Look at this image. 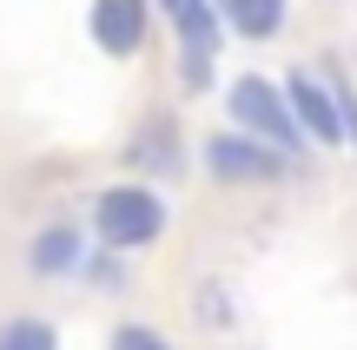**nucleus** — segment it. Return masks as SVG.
<instances>
[{"mask_svg": "<svg viewBox=\"0 0 357 350\" xmlns=\"http://www.w3.org/2000/svg\"><path fill=\"white\" fill-rule=\"evenodd\" d=\"M166 225H172V205H166V192H159L153 179H113V185H100L93 205H86L93 245L119 251V258L153 251L159 238H166Z\"/></svg>", "mask_w": 357, "mask_h": 350, "instance_id": "nucleus-1", "label": "nucleus"}, {"mask_svg": "<svg viewBox=\"0 0 357 350\" xmlns=\"http://www.w3.org/2000/svg\"><path fill=\"white\" fill-rule=\"evenodd\" d=\"M218 100H225V126H238V132H252V139H265L271 152H284L291 166L311 152L305 126H298L291 100H284V79H271V73H231L225 86H218Z\"/></svg>", "mask_w": 357, "mask_h": 350, "instance_id": "nucleus-2", "label": "nucleus"}, {"mask_svg": "<svg viewBox=\"0 0 357 350\" xmlns=\"http://www.w3.org/2000/svg\"><path fill=\"white\" fill-rule=\"evenodd\" d=\"M199 166H205L212 185H278L291 159L271 152V145L252 139V132H238V126H218V132L199 139Z\"/></svg>", "mask_w": 357, "mask_h": 350, "instance_id": "nucleus-3", "label": "nucleus"}, {"mask_svg": "<svg viewBox=\"0 0 357 350\" xmlns=\"http://www.w3.org/2000/svg\"><path fill=\"white\" fill-rule=\"evenodd\" d=\"M185 159H192V145H185V126H178V113H146L139 126H132V139H126V166H132V179H178L185 172Z\"/></svg>", "mask_w": 357, "mask_h": 350, "instance_id": "nucleus-4", "label": "nucleus"}, {"mask_svg": "<svg viewBox=\"0 0 357 350\" xmlns=\"http://www.w3.org/2000/svg\"><path fill=\"white\" fill-rule=\"evenodd\" d=\"M86 40L106 60H139L153 47V0H93L86 7Z\"/></svg>", "mask_w": 357, "mask_h": 350, "instance_id": "nucleus-5", "label": "nucleus"}, {"mask_svg": "<svg viewBox=\"0 0 357 350\" xmlns=\"http://www.w3.org/2000/svg\"><path fill=\"white\" fill-rule=\"evenodd\" d=\"M86 251H93L86 225L47 218V225H33V238H26V278H40V285H66V278H79Z\"/></svg>", "mask_w": 357, "mask_h": 350, "instance_id": "nucleus-6", "label": "nucleus"}, {"mask_svg": "<svg viewBox=\"0 0 357 350\" xmlns=\"http://www.w3.org/2000/svg\"><path fill=\"white\" fill-rule=\"evenodd\" d=\"M284 100H291V113H298V126H305L311 145H324V152L344 145V119H337V100H331L318 66H291V73H284Z\"/></svg>", "mask_w": 357, "mask_h": 350, "instance_id": "nucleus-7", "label": "nucleus"}, {"mask_svg": "<svg viewBox=\"0 0 357 350\" xmlns=\"http://www.w3.org/2000/svg\"><path fill=\"white\" fill-rule=\"evenodd\" d=\"M225 33H238L245 47H265V40L284 33V20H291V0H225Z\"/></svg>", "mask_w": 357, "mask_h": 350, "instance_id": "nucleus-8", "label": "nucleus"}, {"mask_svg": "<svg viewBox=\"0 0 357 350\" xmlns=\"http://www.w3.org/2000/svg\"><path fill=\"white\" fill-rule=\"evenodd\" d=\"M0 350H60V324L40 311H13L0 317Z\"/></svg>", "mask_w": 357, "mask_h": 350, "instance_id": "nucleus-9", "label": "nucleus"}, {"mask_svg": "<svg viewBox=\"0 0 357 350\" xmlns=\"http://www.w3.org/2000/svg\"><path fill=\"white\" fill-rule=\"evenodd\" d=\"M318 73H324V86H331V100H337V119H344V145L357 152V79H351V66H344V60H318Z\"/></svg>", "mask_w": 357, "mask_h": 350, "instance_id": "nucleus-10", "label": "nucleus"}, {"mask_svg": "<svg viewBox=\"0 0 357 350\" xmlns=\"http://www.w3.org/2000/svg\"><path fill=\"white\" fill-rule=\"evenodd\" d=\"M192 304H199V311H192V317H199L205 331H231V324H238V304H231L225 278H205V285L192 291Z\"/></svg>", "mask_w": 357, "mask_h": 350, "instance_id": "nucleus-11", "label": "nucleus"}, {"mask_svg": "<svg viewBox=\"0 0 357 350\" xmlns=\"http://www.w3.org/2000/svg\"><path fill=\"white\" fill-rule=\"evenodd\" d=\"M106 350H178L159 324H146V317H119L113 331H106Z\"/></svg>", "mask_w": 357, "mask_h": 350, "instance_id": "nucleus-12", "label": "nucleus"}, {"mask_svg": "<svg viewBox=\"0 0 357 350\" xmlns=\"http://www.w3.org/2000/svg\"><path fill=\"white\" fill-rule=\"evenodd\" d=\"M178 93H218V60H178Z\"/></svg>", "mask_w": 357, "mask_h": 350, "instance_id": "nucleus-13", "label": "nucleus"}, {"mask_svg": "<svg viewBox=\"0 0 357 350\" xmlns=\"http://www.w3.org/2000/svg\"><path fill=\"white\" fill-rule=\"evenodd\" d=\"M153 7H159V13H178V7H185V0H153Z\"/></svg>", "mask_w": 357, "mask_h": 350, "instance_id": "nucleus-14", "label": "nucleus"}, {"mask_svg": "<svg viewBox=\"0 0 357 350\" xmlns=\"http://www.w3.org/2000/svg\"><path fill=\"white\" fill-rule=\"evenodd\" d=\"M212 7H225V0H212Z\"/></svg>", "mask_w": 357, "mask_h": 350, "instance_id": "nucleus-15", "label": "nucleus"}]
</instances>
